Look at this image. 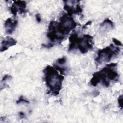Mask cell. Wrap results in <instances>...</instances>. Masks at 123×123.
<instances>
[{
    "label": "cell",
    "mask_w": 123,
    "mask_h": 123,
    "mask_svg": "<svg viewBox=\"0 0 123 123\" xmlns=\"http://www.w3.org/2000/svg\"><path fill=\"white\" fill-rule=\"evenodd\" d=\"M112 41L114 42V43L115 44V45L118 46H122V43L118 40H117L115 38H113L112 39Z\"/></svg>",
    "instance_id": "obj_12"
},
{
    "label": "cell",
    "mask_w": 123,
    "mask_h": 123,
    "mask_svg": "<svg viewBox=\"0 0 123 123\" xmlns=\"http://www.w3.org/2000/svg\"><path fill=\"white\" fill-rule=\"evenodd\" d=\"M18 7V12L20 14H23L27 12L26 10L27 5L25 1H16L14 3Z\"/></svg>",
    "instance_id": "obj_7"
},
{
    "label": "cell",
    "mask_w": 123,
    "mask_h": 123,
    "mask_svg": "<svg viewBox=\"0 0 123 123\" xmlns=\"http://www.w3.org/2000/svg\"><path fill=\"white\" fill-rule=\"evenodd\" d=\"M118 103L120 107L122 109L123 108V97L122 95H121L118 99Z\"/></svg>",
    "instance_id": "obj_13"
},
{
    "label": "cell",
    "mask_w": 123,
    "mask_h": 123,
    "mask_svg": "<svg viewBox=\"0 0 123 123\" xmlns=\"http://www.w3.org/2000/svg\"><path fill=\"white\" fill-rule=\"evenodd\" d=\"M66 63V57H63L62 58H59L58 59H57V61L56 62V63L55 64H56L58 65H59L64 66L63 65H64Z\"/></svg>",
    "instance_id": "obj_9"
},
{
    "label": "cell",
    "mask_w": 123,
    "mask_h": 123,
    "mask_svg": "<svg viewBox=\"0 0 123 123\" xmlns=\"http://www.w3.org/2000/svg\"><path fill=\"white\" fill-rule=\"evenodd\" d=\"M44 80L52 95L56 96L59 94L62 88V82L64 77L59 75L57 70L53 67L48 65L43 70Z\"/></svg>",
    "instance_id": "obj_2"
},
{
    "label": "cell",
    "mask_w": 123,
    "mask_h": 123,
    "mask_svg": "<svg viewBox=\"0 0 123 123\" xmlns=\"http://www.w3.org/2000/svg\"><path fill=\"white\" fill-rule=\"evenodd\" d=\"M36 18L37 22L38 23H40L41 21V16L40 14H37L36 15Z\"/></svg>",
    "instance_id": "obj_14"
},
{
    "label": "cell",
    "mask_w": 123,
    "mask_h": 123,
    "mask_svg": "<svg viewBox=\"0 0 123 123\" xmlns=\"http://www.w3.org/2000/svg\"><path fill=\"white\" fill-rule=\"evenodd\" d=\"M11 12L15 17H16L17 16L18 12V7L14 4H13L12 5V7L11 8Z\"/></svg>",
    "instance_id": "obj_10"
},
{
    "label": "cell",
    "mask_w": 123,
    "mask_h": 123,
    "mask_svg": "<svg viewBox=\"0 0 123 123\" xmlns=\"http://www.w3.org/2000/svg\"><path fill=\"white\" fill-rule=\"evenodd\" d=\"M19 115H20V116L21 118H25V113L23 112H19Z\"/></svg>",
    "instance_id": "obj_16"
},
{
    "label": "cell",
    "mask_w": 123,
    "mask_h": 123,
    "mask_svg": "<svg viewBox=\"0 0 123 123\" xmlns=\"http://www.w3.org/2000/svg\"><path fill=\"white\" fill-rule=\"evenodd\" d=\"M16 44L17 41L14 38L9 36L6 37L2 41V47L1 49V52L7 50L9 47L16 45Z\"/></svg>",
    "instance_id": "obj_6"
},
{
    "label": "cell",
    "mask_w": 123,
    "mask_h": 123,
    "mask_svg": "<svg viewBox=\"0 0 123 123\" xmlns=\"http://www.w3.org/2000/svg\"><path fill=\"white\" fill-rule=\"evenodd\" d=\"M11 76L9 75H6L3 78V80H2V82L3 81H6V80H8V79H11Z\"/></svg>",
    "instance_id": "obj_15"
},
{
    "label": "cell",
    "mask_w": 123,
    "mask_h": 123,
    "mask_svg": "<svg viewBox=\"0 0 123 123\" xmlns=\"http://www.w3.org/2000/svg\"><path fill=\"white\" fill-rule=\"evenodd\" d=\"M77 26L72 16L64 14L60 18V22L52 21L50 23L47 36L52 43L56 41L61 42Z\"/></svg>",
    "instance_id": "obj_1"
},
{
    "label": "cell",
    "mask_w": 123,
    "mask_h": 123,
    "mask_svg": "<svg viewBox=\"0 0 123 123\" xmlns=\"http://www.w3.org/2000/svg\"><path fill=\"white\" fill-rule=\"evenodd\" d=\"M110 26L111 27V29H112L114 27V25H113V22L111 20H110L109 19L107 18L106 19H105L102 23H101V24L100 25V26L101 27H103L104 26H105V25H107Z\"/></svg>",
    "instance_id": "obj_8"
},
{
    "label": "cell",
    "mask_w": 123,
    "mask_h": 123,
    "mask_svg": "<svg viewBox=\"0 0 123 123\" xmlns=\"http://www.w3.org/2000/svg\"><path fill=\"white\" fill-rule=\"evenodd\" d=\"M18 24V21L17 20H13L11 18H8L5 23V28L6 32L10 34L15 30Z\"/></svg>",
    "instance_id": "obj_5"
},
{
    "label": "cell",
    "mask_w": 123,
    "mask_h": 123,
    "mask_svg": "<svg viewBox=\"0 0 123 123\" xmlns=\"http://www.w3.org/2000/svg\"><path fill=\"white\" fill-rule=\"evenodd\" d=\"M93 37L88 35H84L82 38H78L76 42V49H78L82 54L86 53L88 51L93 50Z\"/></svg>",
    "instance_id": "obj_4"
},
{
    "label": "cell",
    "mask_w": 123,
    "mask_h": 123,
    "mask_svg": "<svg viewBox=\"0 0 123 123\" xmlns=\"http://www.w3.org/2000/svg\"><path fill=\"white\" fill-rule=\"evenodd\" d=\"M22 102H23V103H29V100H26L24 99V97L23 96H20V97L19 98V100H18L17 101V104H19L20 103H22Z\"/></svg>",
    "instance_id": "obj_11"
},
{
    "label": "cell",
    "mask_w": 123,
    "mask_h": 123,
    "mask_svg": "<svg viewBox=\"0 0 123 123\" xmlns=\"http://www.w3.org/2000/svg\"><path fill=\"white\" fill-rule=\"evenodd\" d=\"M120 52V49L119 47H115L111 44L105 48L99 50L95 61L99 64L109 62L114 55L118 54Z\"/></svg>",
    "instance_id": "obj_3"
}]
</instances>
